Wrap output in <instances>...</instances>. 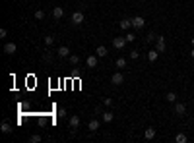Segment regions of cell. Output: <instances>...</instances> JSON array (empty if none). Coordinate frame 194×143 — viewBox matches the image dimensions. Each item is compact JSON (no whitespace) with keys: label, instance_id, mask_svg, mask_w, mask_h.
<instances>
[{"label":"cell","instance_id":"13","mask_svg":"<svg viewBox=\"0 0 194 143\" xmlns=\"http://www.w3.org/2000/svg\"><path fill=\"white\" fill-rule=\"evenodd\" d=\"M58 56L60 58H68L70 56V48L68 47H58Z\"/></svg>","mask_w":194,"mask_h":143},{"label":"cell","instance_id":"20","mask_svg":"<svg viewBox=\"0 0 194 143\" xmlns=\"http://www.w3.org/2000/svg\"><path fill=\"white\" fill-rule=\"evenodd\" d=\"M68 60H70V64H74V66H78V64H80V56H78V54H70Z\"/></svg>","mask_w":194,"mask_h":143},{"label":"cell","instance_id":"28","mask_svg":"<svg viewBox=\"0 0 194 143\" xmlns=\"http://www.w3.org/2000/svg\"><path fill=\"white\" fill-rule=\"evenodd\" d=\"M130 58H132V60H138V58H140V52L132 50V52H130Z\"/></svg>","mask_w":194,"mask_h":143},{"label":"cell","instance_id":"31","mask_svg":"<svg viewBox=\"0 0 194 143\" xmlns=\"http://www.w3.org/2000/svg\"><path fill=\"white\" fill-rule=\"evenodd\" d=\"M43 58H45V60H47V62H51V60H52V56H51V54H49V52H47V54H45V56H43Z\"/></svg>","mask_w":194,"mask_h":143},{"label":"cell","instance_id":"17","mask_svg":"<svg viewBox=\"0 0 194 143\" xmlns=\"http://www.w3.org/2000/svg\"><path fill=\"white\" fill-rule=\"evenodd\" d=\"M165 99H167V103H177V93L175 91H169Z\"/></svg>","mask_w":194,"mask_h":143},{"label":"cell","instance_id":"34","mask_svg":"<svg viewBox=\"0 0 194 143\" xmlns=\"http://www.w3.org/2000/svg\"><path fill=\"white\" fill-rule=\"evenodd\" d=\"M192 44H194V37H192Z\"/></svg>","mask_w":194,"mask_h":143},{"label":"cell","instance_id":"8","mask_svg":"<svg viewBox=\"0 0 194 143\" xmlns=\"http://www.w3.org/2000/svg\"><path fill=\"white\" fill-rule=\"evenodd\" d=\"M68 124H70V128H72V130H78V126H80V116H78V114H74V116H70Z\"/></svg>","mask_w":194,"mask_h":143},{"label":"cell","instance_id":"24","mask_svg":"<svg viewBox=\"0 0 194 143\" xmlns=\"http://www.w3.org/2000/svg\"><path fill=\"white\" fill-rule=\"evenodd\" d=\"M155 39H157V35H155V33H148L146 35V43H154Z\"/></svg>","mask_w":194,"mask_h":143},{"label":"cell","instance_id":"16","mask_svg":"<svg viewBox=\"0 0 194 143\" xmlns=\"http://www.w3.org/2000/svg\"><path fill=\"white\" fill-rule=\"evenodd\" d=\"M157 56H159V50H150L148 52V60H150V62H155Z\"/></svg>","mask_w":194,"mask_h":143},{"label":"cell","instance_id":"30","mask_svg":"<svg viewBox=\"0 0 194 143\" xmlns=\"http://www.w3.org/2000/svg\"><path fill=\"white\" fill-rule=\"evenodd\" d=\"M58 116H60V118L66 116V110H64V108H58Z\"/></svg>","mask_w":194,"mask_h":143},{"label":"cell","instance_id":"18","mask_svg":"<svg viewBox=\"0 0 194 143\" xmlns=\"http://www.w3.org/2000/svg\"><path fill=\"white\" fill-rule=\"evenodd\" d=\"M0 130H2V133H12V126L8 124V122H2V126H0Z\"/></svg>","mask_w":194,"mask_h":143},{"label":"cell","instance_id":"1","mask_svg":"<svg viewBox=\"0 0 194 143\" xmlns=\"http://www.w3.org/2000/svg\"><path fill=\"white\" fill-rule=\"evenodd\" d=\"M165 48H167V43H165V37H163V35H157V39H155V50L163 52Z\"/></svg>","mask_w":194,"mask_h":143},{"label":"cell","instance_id":"14","mask_svg":"<svg viewBox=\"0 0 194 143\" xmlns=\"http://www.w3.org/2000/svg\"><path fill=\"white\" fill-rule=\"evenodd\" d=\"M52 16H55V19H60L64 16V10L60 6H55V10H52Z\"/></svg>","mask_w":194,"mask_h":143},{"label":"cell","instance_id":"26","mask_svg":"<svg viewBox=\"0 0 194 143\" xmlns=\"http://www.w3.org/2000/svg\"><path fill=\"white\" fill-rule=\"evenodd\" d=\"M43 18H45V12L43 10H37L35 12V19H43Z\"/></svg>","mask_w":194,"mask_h":143},{"label":"cell","instance_id":"25","mask_svg":"<svg viewBox=\"0 0 194 143\" xmlns=\"http://www.w3.org/2000/svg\"><path fill=\"white\" fill-rule=\"evenodd\" d=\"M124 39H126V43H132V41L136 39V35H134V33H126V35H124Z\"/></svg>","mask_w":194,"mask_h":143},{"label":"cell","instance_id":"9","mask_svg":"<svg viewBox=\"0 0 194 143\" xmlns=\"http://www.w3.org/2000/svg\"><path fill=\"white\" fill-rule=\"evenodd\" d=\"M175 112L179 114V116H184V112H187V104L184 103H175Z\"/></svg>","mask_w":194,"mask_h":143},{"label":"cell","instance_id":"5","mask_svg":"<svg viewBox=\"0 0 194 143\" xmlns=\"http://www.w3.org/2000/svg\"><path fill=\"white\" fill-rule=\"evenodd\" d=\"M144 25H146V19H144L142 16H136V18L132 19V27H136V29H142Z\"/></svg>","mask_w":194,"mask_h":143},{"label":"cell","instance_id":"19","mask_svg":"<svg viewBox=\"0 0 194 143\" xmlns=\"http://www.w3.org/2000/svg\"><path fill=\"white\" fill-rule=\"evenodd\" d=\"M130 27H132V19H122V21H121V29H130Z\"/></svg>","mask_w":194,"mask_h":143},{"label":"cell","instance_id":"23","mask_svg":"<svg viewBox=\"0 0 194 143\" xmlns=\"http://www.w3.org/2000/svg\"><path fill=\"white\" fill-rule=\"evenodd\" d=\"M52 43H55V37H52V35H45V44H47V47H51Z\"/></svg>","mask_w":194,"mask_h":143},{"label":"cell","instance_id":"27","mask_svg":"<svg viewBox=\"0 0 194 143\" xmlns=\"http://www.w3.org/2000/svg\"><path fill=\"white\" fill-rule=\"evenodd\" d=\"M29 141H31V143H39V141H41V136H37V133H35V136L29 137Z\"/></svg>","mask_w":194,"mask_h":143},{"label":"cell","instance_id":"2","mask_svg":"<svg viewBox=\"0 0 194 143\" xmlns=\"http://www.w3.org/2000/svg\"><path fill=\"white\" fill-rule=\"evenodd\" d=\"M113 47L117 48V50H122V48L126 47V39L124 37H115L113 39Z\"/></svg>","mask_w":194,"mask_h":143},{"label":"cell","instance_id":"22","mask_svg":"<svg viewBox=\"0 0 194 143\" xmlns=\"http://www.w3.org/2000/svg\"><path fill=\"white\" fill-rule=\"evenodd\" d=\"M115 64H117V68H124V66H126V58L118 56V58H117V62H115Z\"/></svg>","mask_w":194,"mask_h":143},{"label":"cell","instance_id":"21","mask_svg":"<svg viewBox=\"0 0 194 143\" xmlns=\"http://www.w3.org/2000/svg\"><path fill=\"white\" fill-rule=\"evenodd\" d=\"M175 141L177 143H187L188 141V137L184 136V133H177V137H175Z\"/></svg>","mask_w":194,"mask_h":143},{"label":"cell","instance_id":"10","mask_svg":"<svg viewBox=\"0 0 194 143\" xmlns=\"http://www.w3.org/2000/svg\"><path fill=\"white\" fill-rule=\"evenodd\" d=\"M101 120L105 122V124H109V122H113V120H115V114L107 110V112H103V114H101Z\"/></svg>","mask_w":194,"mask_h":143},{"label":"cell","instance_id":"29","mask_svg":"<svg viewBox=\"0 0 194 143\" xmlns=\"http://www.w3.org/2000/svg\"><path fill=\"white\" fill-rule=\"evenodd\" d=\"M103 103H105V107H111V104H113V99H109V97H105V99H103Z\"/></svg>","mask_w":194,"mask_h":143},{"label":"cell","instance_id":"11","mask_svg":"<svg viewBox=\"0 0 194 143\" xmlns=\"http://www.w3.org/2000/svg\"><path fill=\"white\" fill-rule=\"evenodd\" d=\"M95 54L99 56V58H105V56H107V54H109V50H107V48H105V47H103V44H99V47L95 48Z\"/></svg>","mask_w":194,"mask_h":143},{"label":"cell","instance_id":"12","mask_svg":"<svg viewBox=\"0 0 194 143\" xmlns=\"http://www.w3.org/2000/svg\"><path fill=\"white\" fill-rule=\"evenodd\" d=\"M99 126H101V122H99V120H95V118H93V120H89L88 128H89V132H97V130H99Z\"/></svg>","mask_w":194,"mask_h":143},{"label":"cell","instance_id":"32","mask_svg":"<svg viewBox=\"0 0 194 143\" xmlns=\"http://www.w3.org/2000/svg\"><path fill=\"white\" fill-rule=\"evenodd\" d=\"M6 35H8V31H6V29H0V37H2V39H4Z\"/></svg>","mask_w":194,"mask_h":143},{"label":"cell","instance_id":"6","mask_svg":"<svg viewBox=\"0 0 194 143\" xmlns=\"http://www.w3.org/2000/svg\"><path fill=\"white\" fill-rule=\"evenodd\" d=\"M97 54H89L88 58H85V64H88V68H97Z\"/></svg>","mask_w":194,"mask_h":143},{"label":"cell","instance_id":"33","mask_svg":"<svg viewBox=\"0 0 194 143\" xmlns=\"http://www.w3.org/2000/svg\"><path fill=\"white\" fill-rule=\"evenodd\" d=\"M190 56H192V58H194V48H192V50H190Z\"/></svg>","mask_w":194,"mask_h":143},{"label":"cell","instance_id":"4","mask_svg":"<svg viewBox=\"0 0 194 143\" xmlns=\"http://www.w3.org/2000/svg\"><path fill=\"white\" fill-rule=\"evenodd\" d=\"M111 83H113V85H122V83H124V77H122V73H121V72L113 73V76H111Z\"/></svg>","mask_w":194,"mask_h":143},{"label":"cell","instance_id":"7","mask_svg":"<svg viewBox=\"0 0 194 143\" xmlns=\"http://www.w3.org/2000/svg\"><path fill=\"white\" fill-rule=\"evenodd\" d=\"M16 50H18V47H16V43H6L4 44V52H6V54H16Z\"/></svg>","mask_w":194,"mask_h":143},{"label":"cell","instance_id":"15","mask_svg":"<svg viewBox=\"0 0 194 143\" xmlns=\"http://www.w3.org/2000/svg\"><path fill=\"white\" fill-rule=\"evenodd\" d=\"M144 137H146V139H154V137H155V130L154 128H148L146 132H144Z\"/></svg>","mask_w":194,"mask_h":143},{"label":"cell","instance_id":"3","mask_svg":"<svg viewBox=\"0 0 194 143\" xmlns=\"http://www.w3.org/2000/svg\"><path fill=\"white\" fill-rule=\"evenodd\" d=\"M84 19H85V16L82 14V12H74V14H72V23H74V25L84 23Z\"/></svg>","mask_w":194,"mask_h":143}]
</instances>
